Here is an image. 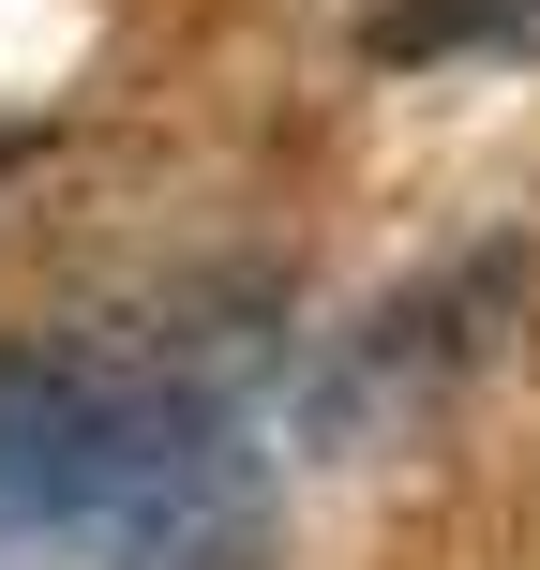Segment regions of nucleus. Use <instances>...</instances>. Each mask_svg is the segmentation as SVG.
Here are the masks:
<instances>
[{
  "instance_id": "39448f33",
  "label": "nucleus",
  "mask_w": 540,
  "mask_h": 570,
  "mask_svg": "<svg viewBox=\"0 0 540 570\" xmlns=\"http://www.w3.org/2000/svg\"><path fill=\"white\" fill-rule=\"evenodd\" d=\"M16 166H30V136H0V180H16Z\"/></svg>"
},
{
  "instance_id": "20e7f679",
  "label": "nucleus",
  "mask_w": 540,
  "mask_h": 570,
  "mask_svg": "<svg viewBox=\"0 0 540 570\" xmlns=\"http://www.w3.org/2000/svg\"><path fill=\"white\" fill-rule=\"evenodd\" d=\"M375 46H391V60H526L540 46V0H391Z\"/></svg>"
},
{
  "instance_id": "7ed1b4c3",
  "label": "nucleus",
  "mask_w": 540,
  "mask_h": 570,
  "mask_svg": "<svg viewBox=\"0 0 540 570\" xmlns=\"http://www.w3.org/2000/svg\"><path fill=\"white\" fill-rule=\"evenodd\" d=\"M120 541H136V570H256V495H240L226 465H196V481L150 495Z\"/></svg>"
},
{
  "instance_id": "f03ea898",
  "label": "nucleus",
  "mask_w": 540,
  "mask_h": 570,
  "mask_svg": "<svg viewBox=\"0 0 540 570\" xmlns=\"http://www.w3.org/2000/svg\"><path fill=\"white\" fill-rule=\"evenodd\" d=\"M526 285V256H465V271H435V285H405L391 315H375L361 345H345L331 375H315V435H345V421H391L421 375H451V361H481V331H495V301Z\"/></svg>"
},
{
  "instance_id": "f257e3e1",
  "label": "nucleus",
  "mask_w": 540,
  "mask_h": 570,
  "mask_svg": "<svg viewBox=\"0 0 540 570\" xmlns=\"http://www.w3.org/2000/svg\"><path fill=\"white\" fill-rule=\"evenodd\" d=\"M226 375L136 331H0V525H136L226 465Z\"/></svg>"
}]
</instances>
